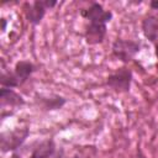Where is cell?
Returning <instances> with one entry per match:
<instances>
[{
    "label": "cell",
    "mask_w": 158,
    "mask_h": 158,
    "mask_svg": "<svg viewBox=\"0 0 158 158\" xmlns=\"http://www.w3.org/2000/svg\"><path fill=\"white\" fill-rule=\"evenodd\" d=\"M106 35H107V25L86 22L84 26V40L90 46L102 43Z\"/></svg>",
    "instance_id": "ba28073f"
},
{
    "label": "cell",
    "mask_w": 158,
    "mask_h": 158,
    "mask_svg": "<svg viewBox=\"0 0 158 158\" xmlns=\"http://www.w3.org/2000/svg\"><path fill=\"white\" fill-rule=\"evenodd\" d=\"M28 135H30V130L27 127H16L15 130L2 132L0 138L2 153L14 152L17 148H20L28 137Z\"/></svg>",
    "instance_id": "5b68a950"
},
{
    "label": "cell",
    "mask_w": 158,
    "mask_h": 158,
    "mask_svg": "<svg viewBox=\"0 0 158 158\" xmlns=\"http://www.w3.org/2000/svg\"><path fill=\"white\" fill-rule=\"evenodd\" d=\"M0 102H1L2 110H5V107L15 109V107H20V106L25 105V99L11 88H1Z\"/></svg>",
    "instance_id": "30bf717a"
},
{
    "label": "cell",
    "mask_w": 158,
    "mask_h": 158,
    "mask_svg": "<svg viewBox=\"0 0 158 158\" xmlns=\"http://www.w3.org/2000/svg\"><path fill=\"white\" fill-rule=\"evenodd\" d=\"M141 51V43L135 40H126V38H116L111 47L112 56L122 62L123 64H128L135 59V57Z\"/></svg>",
    "instance_id": "7a4b0ae2"
},
{
    "label": "cell",
    "mask_w": 158,
    "mask_h": 158,
    "mask_svg": "<svg viewBox=\"0 0 158 158\" xmlns=\"http://www.w3.org/2000/svg\"><path fill=\"white\" fill-rule=\"evenodd\" d=\"M143 36L152 43H158V14L146 15L141 22Z\"/></svg>",
    "instance_id": "9c48e42d"
},
{
    "label": "cell",
    "mask_w": 158,
    "mask_h": 158,
    "mask_svg": "<svg viewBox=\"0 0 158 158\" xmlns=\"http://www.w3.org/2000/svg\"><path fill=\"white\" fill-rule=\"evenodd\" d=\"M149 7L152 10H157L158 11V0H151L149 1Z\"/></svg>",
    "instance_id": "7c38bea8"
},
{
    "label": "cell",
    "mask_w": 158,
    "mask_h": 158,
    "mask_svg": "<svg viewBox=\"0 0 158 158\" xmlns=\"http://www.w3.org/2000/svg\"><path fill=\"white\" fill-rule=\"evenodd\" d=\"M154 54H156V57H157V59H158V43L154 44Z\"/></svg>",
    "instance_id": "4fadbf2b"
},
{
    "label": "cell",
    "mask_w": 158,
    "mask_h": 158,
    "mask_svg": "<svg viewBox=\"0 0 158 158\" xmlns=\"http://www.w3.org/2000/svg\"><path fill=\"white\" fill-rule=\"evenodd\" d=\"M1 22H2L1 30H2V31H5V27H6V21H5V19H2V20H1Z\"/></svg>",
    "instance_id": "5bb4252c"
},
{
    "label": "cell",
    "mask_w": 158,
    "mask_h": 158,
    "mask_svg": "<svg viewBox=\"0 0 158 158\" xmlns=\"http://www.w3.org/2000/svg\"><path fill=\"white\" fill-rule=\"evenodd\" d=\"M36 65L27 59H22L15 63L12 70H1V77H0V84L1 88H20L35 73Z\"/></svg>",
    "instance_id": "6da1fadb"
},
{
    "label": "cell",
    "mask_w": 158,
    "mask_h": 158,
    "mask_svg": "<svg viewBox=\"0 0 158 158\" xmlns=\"http://www.w3.org/2000/svg\"><path fill=\"white\" fill-rule=\"evenodd\" d=\"M132 80H133L132 70L128 67L122 65L111 74H109V77L106 78V85L117 94H127L131 89Z\"/></svg>",
    "instance_id": "3957f363"
},
{
    "label": "cell",
    "mask_w": 158,
    "mask_h": 158,
    "mask_svg": "<svg viewBox=\"0 0 158 158\" xmlns=\"http://www.w3.org/2000/svg\"><path fill=\"white\" fill-rule=\"evenodd\" d=\"M80 16L86 20V22H94V23H104L107 25L112 17L114 14L111 10H106L101 4L99 2H91L89 7L80 10Z\"/></svg>",
    "instance_id": "8992f818"
},
{
    "label": "cell",
    "mask_w": 158,
    "mask_h": 158,
    "mask_svg": "<svg viewBox=\"0 0 158 158\" xmlns=\"http://www.w3.org/2000/svg\"><path fill=\"white\" fill-rule=\"evenodd\" d=\"M38 101L41 104V106L47 110V111H53V110H59L62 109L65 104H67V99L59 95H47V96H40Z\"/></svg>",
    "instance_id": "8fae6325"
},
{
    "label": "cell",
    "mask_w": 158,
    "mask_h": 158,
    "mask_svg": "<svg viewBox=\"0 0 158 158\" xmlns=\"http://www.w3.org/2000/svg\"><path fill=\"white\" fill-rule=\"evenodd\" d=\"M30 158H63V149L53 138H46L33 147Z\"/></svg>",
    "instance_id": "52a82bcc"
},
{
    "label": "cell",
    "mask_w": 158,
    "mask_h": 158,
    "mask_svg": "<svg viewBox=\"0 0 158 158\" xmlns=\"http://www.w3.org/2000/svg\"><path fill=\"white\" fill-rule=\"evenodd\" d=\"M56 5V0H35L32 2H26L23 5V14L30 25L37 26L46 16L47 10L53 9Z\"/></svg>",
    "instance_id": "277c9868"
}]
</instances>
